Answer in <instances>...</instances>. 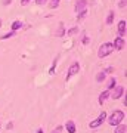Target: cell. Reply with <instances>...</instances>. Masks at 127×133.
<instances>
[{"label": "cell", "mask_w": 127, "mask_h": 133, "mask_svg": "<svg viewBox=\"0 0 127 133\" xmlns=\"http://www.w3.org/2000/svg\"><path fill=\"white\" fill-rule=\"evenodd\" d=\"M62 34H64V24H59V30H58V33H56V36H59V37H61Z\"/></svg>", "instance_id": "obj_19"}, {"label": "cell", "mask_w": 127, "mask_h": 133, "mask_svg": "<svg viewBox=\"0 0 127 133\" xmlns=\"http://www.w3.org/2000/svg\"><path fill=\"white\" fill-rule=\"evenodd\" d=\"M62 129H64V127H62V126H58V127L55 129V130H53L52 133H61V132H62Z\"/></svg>", "instance_id": "obj_23"}, {"label": "cell", "mask_w": 127, "mask_h": 133, "mask_svg": "<svg viewBox=\"0 0 127 133\" xmlns=\"http://www.w3.org/2000/svg\"><path fill=\"white\" fill-rule=\"evenodd\" d=\"M78 71H80V64H78V62H72V64L70 65V68H68V72H66L65 80L68 81V80L71 78V77L75 76V74H77Z\"/></svg>", "instance_id": "obj_4"}, {"label": "cell", "mask_w": 127, "mask_h": 133, "mask_svg": "<svg viewBox=\"0 0 127 133\" xmlns=\"http://www.w3.org/2000/svg\"><path fill=\"white\" fill-rule=\"evenodd\" d=\"M105 120H106V112H105V111H102V112H101V115H99L98 118L93 120V121H90L89 127H90V129H98L99 126H102V123H104Z\"/></svg>", "instance_id": "obj_3"}, {"label": "cell", "mask_w": 127, "mask_h": 133, "mask_svg": "<svg viewBox=\"0 0 127 133\" xmlns=\"http://www.w3.org/2000/svg\"><path fill=\"white\" fill-rule=\"evenodd\" d=\"M115 83H117V80H115V78H111V80H109V83H108V90H111V89H114V87H115Z\"/></svg>", "instance_id": "obj_17"}, {"label": "cell", "mask_w": 127, "mask_h": 133, "mask_svg": "<svg viewBox=\"0 0 127 133\" xmlns=\"http://www.w3.org/2000/svg\"><path fill=\"white\" fill-rule=\"evenodd\" d=\"M87 8V0H77L75 2V12L78 14L81 10H84Z\"/></svg>", "instance_id": "obj_8"}, {"label": "cell", "mask_w": 127, "mask_h": 133, "mask_svg": "<svg viewBox=\"0 0 127 133\" xmlns=\"http://www.w3.org/2000/svg\"><path fill=\"white\" fill-rule=\"evenodd\" d=\"M126 118V115H124V112L123 111H120V109H115L112 114L109 115V118H108V123L111 124V126H117V124L123 123V120Z\"/></svg>", "instance_id": "obj_1"}, {"label": "cell", "mask_w": 127, "mask_h": 133, "mask_svg": "<svg viewBox=\"0 0 127 133\" xmlns=\"http://www.w3.org/2000/svg\"><path fill=\"white\" fill-rule=\"evenodd\" d=\"M114 89H115V90L112 92V95H109V98H112V99H118V98H121V95L124 93V87H123V86H115Z\"/></svg>", "instance_id": "obj_7"}, {"label": "cell", "mask_w": 127, "mask_h": 133, "mask_svg": "<svg viewBox=\"0 0 127 133\" xmlns=\"http://www.w3.org/2000/svg\"><path fill=\"white\" fill-rule=\"evenodd\" d=\"M46 2H47V0H36V3H37V5H44Z\"/></svg>", "instance_id": "obj_26"}, {"label": "cell", "mask_w": 127, "mask_h": 133, "mask_svg": "<svg viewBox=\"0 0 127 133\" xmlns=\"http://www.w3.org/2000/svg\"><path fill=\"white\" fill-rule=\"evenodd\" d=\"M15 36V31H10V33H6V34H3V36H2V40H6V38H10V37H14Z\"/></svg>", "instance_id": "obj_18"}, {"label": "cell", "mask_w": 127, "mask_h": 133, "mask_svg": "<svg viewBox=\"0 0 127 133\" xmlns=\"http://www.w3.org/2000/svg\"><path fill=\"white\" fill-rule=\"evenodd\" d=\"M75 33H78V28H77V27H74V28H71L70 31H68V36H72V34H75Z\"/></svg>", "instance_id": "obj_20"}, {"label": "cell", "mask_w": 127, "mask_h": 133, "mask_svg": "<svg viewBox=\"0 0 127 133\" xmlns=\"http://www.w3.org/2000/svg\"><path fill=\"white\" fill-rule=\"evenodd\" d=\"M126 31H127V22L124 19H121V21L118 22V36H120V37H124V36H126Z\"/></svg>", "instance_id": "obj_6"}, {"label": "cell", "mask_w": 127, "mask_h": 133, "mask_svg": "<svg viewBox=\"0 0 127 133\" xmlns=\"http://www.w3.org/2000/svg\"><path fill=\"white\" fill-rule=\"evenodd\" d=\"M10 3H12V0H3V2H2V5H10Z\"/></svg>", "instance_id": "obj_27"}, {"label": "cell", "mask_w": 127, "mask_h": 133, "mask_svg": "<svg viewBox=\"0 0 127 133\" xmlns=\"http://www.w3.org/2000/svg\"><path fill=\"white\" fill-rule=\"evenodd\" d=\"M65 130L68 133H75V130H77V127H75V123L72 121V120H68L65 123Z\"/></svg>", "instance_id": "obj_9"}, {"label": "cell", "mask_w": 127, "mask_h": 133, "mask_svg": "<svg viewBox=\"0 0 127 133\" xmlns=\"http://www.w3.org/2000/svg\"><path fill=\"white\" fill-rule=\"evenodd\" d=\"M112 46H114V49H117V50H123L124 49V46H126V42H124V38L123 37H115V40H114V43H112Z\"/></svg>", "instance_id": "obj_5"}, {"label": "cell", "mask_w": 127, "mask_h": 133, "mask_svg": "<svg viewBox=\"0 0 127 133\" xmlns=\"http://www.w3.org/2000/svg\"><path fill=\"white\" fill-rule=\"evenodd\" d=\"M104 72H105V74H112V72H114V66H108Z\"/></svg>", "instance_id": "obj_21"}, {"label": "cell", "mask_w": 127, "mask_h": 133, "mask_svg": "<svg viewBox=\"0 0 127 133\" xmlns=\"http://www.w3.org/2000/svg\"><path fill=\"white\" fill-rule=\"evenodd\" d=\"M49 6H50V9H56L58 6H59V0H50Z\"/></svg>", "instance_id": "obj_16"}, {"label": "cell", "mask_w": 127, "mask_h": 133, "mask_svg": "<svg viewBox=\"0 0 127 133\" xmlns=\"http://www.w3.org/2000/svg\"><path fill=\"white\" fill-rule=\"evenodd\" d=\"M86 15H87V9L78 12V14H77V21H83V19L86 18Z\"/></svg>", "instance_id": "obj_13"}, {"label": "cell", "mask_w": 127, "mask_h": 133, "mask_svg": "<svg viewBox=\"0 0 127 133\" xmlns=\"http://www.w3.org/2000/svg\"><path fill=\"white\" fill-rule=\"evenodd\" d=\"M126 130H127L126 123H124V124L120 123V124H117V126H115V130H114V133H126Z\"/></svg>", "instance_id": "obj_11"}, {"label": "cell", "mask_w": 127, "mask_h": 133, "mask_svg": "<svg viewBox=\"0 0 127 133\" xmlns=\"http://www.w3.org/2000/svg\"><path fill=\"white\" fill-rule=\"evenodd\" d=\"M19 28H22V22L21 21H14L12 22V31H16Z\"/></svg>", "instance_id": "obj_12"}, {"label": "cell", "mask_w": 127, "mask_h": 133, "mask_svg": "<svg viewBox=\"0 0 127 133\" xmlns=\"http://www.w3.org/2000/svg\"><path fill=\"white\" fill-rule=\"evenodd\" d=\"M114 16H115V15H114V12L111 10V12L108 14V16H106V25H111V24H112V21H114Z\"/></svg>", "instance_id": "obj_15"}, {"label": "cell", "mask_w": 127, "mask_h": 133, "mask_svg": "<svg viewBox=\"0 0 127 133\" xmlns=\"http://www.w3.org/2000/svg\"><path fill=\"white\" fill-rule=\"evenodd\" d=\"M112 50H114L112 43H104V44H101V48H99V50H98V56L105 58V56H108V55H111Z\"/></svg>", "instance_id": "obj_2"}, {"label": "cell", "mask_w": 127, "mask_h": 133, "mask_svg": "<svg viewBox=\"0 0 127 133\" xmlns=\"http://www.w3.org/2000/svg\"><path fill=\"white\" fill-rule=\"evenodd\" d=\"M109 95H111V92H109L108 90V89H106V90H104V92H102V93H101V95H99V104H104V102H105V101H106V99H108V98H109Z\"/></svg>", "instance_id": "obj_10"}, {"label": "cell", "mask_w": 127, "mask_h": 133, "mask_svg": "<svg viewBox=\"0 0 127 133\" xmlns=\"http://www.w3.org/2000/svg\"><path fill=\"white\" fill-rule=\"evenodd\" d=\"M89 42H90V38L87 37V34H84V37H83V43H84V44H87Z\"/></svg>", "instance_id": "obj_24"}, {"label": "cell", "mask_w": 127, "mask_h": 133, "mask_svg": "<svg viewBox=\"0 0 127 133\" xmlns=\"http://www.w3.org/2000/svg\"><path fill=\"white\" fill-rule=\"evenodd\" d=\"M37 133H44V132H43V129H38V130H37Z\"/></svg>", "instance_id": "obj_28"}, {"label": "cell", "mask_w": 127, "mask_h": 133, "mask_svg": "<svg viewBox=\"0 0 127 133\" xmlns=\"http://www.w3.org/2000/svg\"><path fill=\"white\" fill-rule=\"evenodd\" d=\"M104 80H105V72L104 71L98 72V74H96V81H98V83H102Z\"/></svg>", "instance_id": "obj_14"}, {"label": "cell", "mask_w": 127, "mask_h": 133, "mask_svg": "<svg viewBox=\"0 0 127 133\" xmlns=\"http://www.w3.org/2000/svg\"><path fill=\"white\" fill-rule=\"evenodd\" d=\"M30 2H31V0H21V5H22V6H27Z\"/></svg>", "instance_id": "obj_25"}, {"label": "cell", "mask_w": 127, "mask_h": 133, "mask_svg": "<svg viewBox=\"0 0 127 133\" xmlns=\"http://www.w3.org/2000/svg\"><path fill=\"white\" fill-rule=\"evenodd\" d=\"M126 3H127L126 0H120V2H118V8H121V9L123 8H126Z\"/></svg>", "instance_id": "obj_22"}, {"label": "cell", "mask_w": 127, "mask_h": 133, "mask_svg": "<svg viewBox=\"0 0 127 133\" xmlns=\"http://www.w3.org/2000/svg\"><path fill=\"white\" fill-rule=\"evenodd\" d=\"M0 130H2V129H0Z\"/></svg>", "instance_id": "obj_30"}, {"label": "cell", "mask_w": 127, "mask_h": 133, "mask_svg": "<svg viewBox=\"0 0 127 133\" xmlns=\"http://www.w3.org/2000/svg\"><path fill=\"white\" fill-rule=\"evenodd\" d=\"M0 27H2V19H0Z\"/></svg>", "instance_id": "obj_29"}]
</instances>
